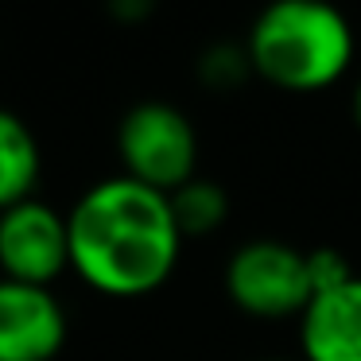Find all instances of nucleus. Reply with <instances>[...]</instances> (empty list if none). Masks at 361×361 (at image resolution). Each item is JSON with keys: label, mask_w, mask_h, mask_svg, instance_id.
I'll use <instances>...</instances> for the list:
<instances>
[{"label": "nucleus", "mask_w": 361, "mask_h": 361, "mask_svg": "<svg viewBox=\"0 0 361 361\" xmlns=\"http://www.w3.org/2000/svg\"><path fill=\"white\" fill-rule=\"evenodd\" d=\"M71 272L105 299H144L175 276L183 233L171 198L128 175L86 187L66 210Z\"/></svg>", "instance_id": "obj_1"}, {"label": "nucleus", "mask_w": 361, "mask_h": 361, "mask_svg": "<svg viewBox=\"0 0 361 361\" xmlns=\"http://www.w3.org/2000/svg\"><path fill=\"white\" fill-rule=\"evenodd\" d=\"M252 74L288 94L326 90L353 66V24L322 0H276L245 35Z\"/></svg>", "instance_id": "obj_2"}, {"label": "nucleus", "mask_w": 361, "mask_h": 361, "mask_svg": "<svg viewBox=\"0 0 361 361\" xmlns=\"http://www.w3.org/2000/svg\"><path fill=\"white\" fill-rule=\"evenodd\" d=\"M121 175L171 195L198 175L195 121L171 102H136L117 121Z\"/></svg>", "instance_id": "obj_3"}, {"label": "nucleus", "mask_w": 361, "mask_h": 361, "mask_svg": "<svg viewBox=\"0 0 361 361\" xmlns=\"http://www.w3.org/2000/svg\"><path fill=\"white\" fill-rule=\"evenodd\" d=\"M221 283H226L229 303L260 322H299V314L314 299L311 276H307V252L280 237L241 241L229 252Z\"/></svg>", "instance_id": "obj_4"}, {"label": "nucleus", "mask_w": 361, "mask_h": 361, "mask_svg": "<svg viewBox=\"0 0 361 361\" xmlns=\"http://www.w3.org/2000/svg\"><path fill=\"white\" fill-rule=\"evenodd\" d=\"M63 272H71L66 214L43 198H27L0 214V280L55 288Z\"/></svg>", "instance_id": "obj_5"}, {"label": "nucleus", "mask_w": 361, "mask_h": 361, "mask_svg": "<svg viewBox=\"0 0 361 361\" xmlns=\"http://www.w3.org/2000/svg\"><path fill=\"white\" fill-rule=\"evenodd\" d=\"M71 338L55 288L0 280V361H55Z\"/></svg>", "instance_id": "obj_6"}, {"label": "nucleus", "mask_w": 361, "mask_h": 361, "mask_svg": "<svg viewBox=\"0 0 361 361\" xmlns=\"http://www.w3.org/2000/svg\"><path fill=\"white\" fill-rule=\"evenodd\" d=\"M299 361H361V276L322 291L299 314Z\"/></svg>", "instance_id": "obj_7"}, {"label": "nucleus", "mask_w": 361, "mask_h": 361, "mask_svg": "<svg viewBox=\"0 0 361 361\" xmlns=\"http://www.w3.org/2000/svg\"><path fill=\"white\" fill-rule=\"evenodd\" d=\"M43 175V152L32 125L20 113L0 109V214L35 198Z\"/></svg>", "instance_id": "obj_8"}, {"label": "nucleus", "mask_w": 361, "mask_h": 361, "mask_svg": "<svg viewBox=\"0 0 361 361\" xmlns=\"http://www.w3.org/2000/svg\"><path fill=\"white\" fill-rule=\"evenodd\" d=\"M171 214L175 226H179L183 241L187 237H210L226 226L229 218V195L218 179H206V175H195L190 183H183L179 190H171Z\"/></svg>", "instance_id": "obj_9"}, {"label": "nucleus", "mask_w": 361, "mask_h": 361, "mask_svg": "<svg viewBox=\"0 0 361 361\" xmlns=\"http://www.w3.org/2000/svg\"><path fill=\"white\" fill-rule=\"evenodd\" d=\"M195 71H198V82L206 90H214V94H229V90L245 86L252 78V63H249L245 43H210L198 55Z\"/></svg>", "instance_id": "obj_10"}, {"label": "nucleus", "mask_w": 361, "mask_h": 361, "mask_svg": "<svg viewBox=\"0 0 361 361\" xmlns=\"http://www.w3.org/2000/svg\"><path fill=\"white\" fill-rule=\"evenodd\" d=\"M307 276H311V291L322 295V291H334V288H342V283H350L357 272H353L350 257H345L342 249L319 245V249L307 252Z\"/></svg>", "instance_id": "obj_11"}, {"label": "nucleus", "mask_w": 361, "mask_h": 361, "mask_svg": "<svg viewBox=\"0 0 361 361\" xmlns=\"http://www.w3.org/2000/svg\"><path fill=\"white\" fill-rule=\"evenodd\" d=\"M113 20H125V24H136V20L152 16V0H113L109 4Z\"/></svg>", "instance_id": "obj_12"}, {"label": "nucleus", "mask_w": 361, "mask_h": 361, "mask_svg": "<svg viewBox=\"0 0 361 361\" xmlns=\"http://www.w3.org/2000/svg\"><path fill=\"white\" fill-rule=\"evenodd\" d=\"M350 117H353V125H357V133H361V78H357V86H353V94H350Z\"/></svg>", "instance_id": "obj_13"}, {"label": "nucleus", "mask_w": 361, "mask_h": 361, "mask_svg": "<svg viewBox=\"0 0 361 361\" xmlns=\"http://www.w3.org/2000/svg\"><path fill=\"white\" fill-rule=\"evenodd\" d=\"M260 361H291V357H260Z\"/></svg>", "instance_id": "obj_14"}]
</instances>
